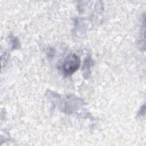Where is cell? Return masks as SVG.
<instances>
[{
  "mask_svg": "<svg viewBox=\"0 0 146 146\" xmlns=\"http://www.w3.org/2000/svg\"><path fill=\"white\" fill-rule=\"evenodd\" d=\"M80 64V58L75 54H71L64 60L62 64L63 72L67 75H71L79 68Z\"/></svg>",
  "mask_w": 146,
  "mask_h": 146,
  "instance_id": "1",
  "label": "cell"
},
{
  "mask_svg": "<svg viewBox=\"0 0 146 146\" xmlns=\"http://www.w3.org/2000/svg\"><path fill=\"white\" fill-rule=\"evenodd\" d=\"M19 42L18 39L16 38H13L12 39V46H13V48L15 49L18 47Z\"/></svg>",
  "mask_w": 146,
  "mask_h": 146,
  "instance_id": "2",
  "label": "cell"
}]
</instances>
